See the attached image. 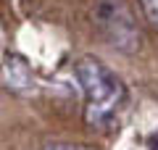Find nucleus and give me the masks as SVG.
<instances>
[{
  "label": "nucleus",
  "instance_id": "nucleus-5",
  "mask_svg": "<svg viewBox=\"0 0 158 150\" xmlns=\"http://www.w3.org/2000/svg\"><path fill=\"white\" fill-rule=\"evenodd\" d=\"M42 150H95V148H90V145H77V142H50Z\"/></svg>",
  "mask_w": 158,
  "mask_h": 150
},
{
  "label": "nucleus",
  "instance_id": "nucleus-1",
  "mask_svg": "<svg viewBox=\"0 0 158 150\" xmlns=\"http://www.w3.org/2000/svg\"><path fill=\"white\" fill-rule=\"evenodd\" d=\"M77 82L85 92V121L92 129H106L113 124L118 106L124 103V82L103 61L85 56L74 63Z\"/></svg>",
  "mask_w": 158,
  "mask_h": 150
},
{
  "label": "nucleus",
  "instance_id": "nucleus-4",
  "mask_svg": "<svg viewBox=\"0 0 158 150\" xmlns=\"http://www.w3.org/2000/svg\"><path fill=\"white\" fill-rule=\"evenodd\" d=\"M140 3V11L153 27H158V0H137Z\"/></svg>",
  "mask_w": 158,
  "mask_h": 150
},
{
  "label": "nucleus",
  "instance_id": "nucleus-2",
  "mask_svg": "<svg viewBox=\"0 0 158 150\" xmlns=\"http://www.w3.org/2000/svg\"><path fill=\"white\" fill-rule=\"evenodd\" d=\"M92 24L103 34L111 48L121 53H137L142 42V32L127 0H95L92 6Z\"/></svg>",
  "mask_w": 158,
  "mask_h": 150
},
{
  "label": "nucleus",
  "instance_id": "nucleus-6",
  "mask_svg": "<svg viewBox=\"0 0 158 150\" xmlns=\"http://www.w3.org/2000/svg\"><path fill=\"white\" fill-rule=\"evenodd\" d=\"M148 148H150V150H158V132H153L150 137H148Z\"/></svg>",
  "mask_w": 158,
  "mask_h": 150
},
{
  "label": "nucleus",
  "instance_id": "nucleus-3",
  "mask_svg": "<svg viewBox=\"0 0 158 150\" xmlns=\"http://www.w3.org/2000/svg\"><path fill=\"white\" fill-rule=\"evenodd\" d=\"M0 82L6 84L8 90H13V92H27L34 84L32 69H29V63L21 56L11 53V56H6L3 63H0Z\"/></svg>",
  "mask_w": 158,
  "mask_h": 150
}]
</instances>
